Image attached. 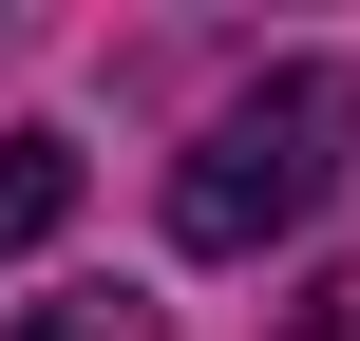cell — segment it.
Instances as JSON below:
<instances>
[{"mask_svg":"<svg viewBox=\"0 0 360 341\" xmlns=\"http://www.w3.org/2000/svg\"><path fill=\"white\" fill-rule=\"evenodd\" d=\"M0 341H171L133 285H95V304H38V323H0Z\"/></svg>","mask_w":360,"mask_h":341,"instance_id":"3957f363","label":"cell"},{"mask_svg":"<svg viewBox=\"0 0 360 341\" xmlns=\"http://www.w3.org/2000/svg\"><path fill=\"white\" fill-rule=\"evenodd\" d=\"M76 228V133H0V266H38Z\"/></svg>","mask_w":360,"mask_h":341,"instance_id":"7a4b0ae2","label":"cell"},{"mask_svg":"<svg viewBox=\"0 0 360 341\" xmlns=\"http://www.w3.org/2000/svg\"><path fill=\"white\" fill-rule=\"evenodd\" d=\"M342 152H360V76H323V57L247 76V95L171 152V247H190V266H266L285 228H323Z\"/></svg>","mask_w":360,"mask_h":341,"instance_id":"6da1fadb","label":"cell"}]
</instances>
